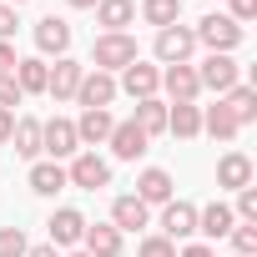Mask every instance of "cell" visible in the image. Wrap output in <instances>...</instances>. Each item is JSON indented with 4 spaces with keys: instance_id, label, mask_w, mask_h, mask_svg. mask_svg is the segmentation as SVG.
Masks as SVG:
<instances>
[{
    "instance_id": "1",
    "label": "cell",
    "mask_w": 257,
    "mask_h": 257,
    "mask_svg": "<svg viewBox=\"0 0 257 257\" xmlns=\"http://www.w3.org/2000/svg\"><path fill=\"white\" fill-rule=\"evenodd\" d=\"M137 61V36H126V31H101L96 46H91V71H106V76H121L126 66Z\"/></svg>"
},
{
    "instance_id": "2",
    "label": "cell",
    "mask_w": 257,
    "mask_h": 257,
    "mask_svg": "<svg viewBox=\"0 0 257 257\" xmlns=\"http://www.w3.org/2000/svg\"><path fill=\"white\" fill-rule=\"evenodd\" d=\"M192 36H197V46H207L212 56H232L237 46H242V26L232 21V16H202L197 26H192Z\"/></svg>"
},
{
    "instance_id": "3",
    "label": "cell",
    "mask_w": 257,
    "mask_h": 257,
    "mask_svg": "<svg viewBox=\"0 0 257 257\" xmlns=\"http://www.w3.org/2000/svg\"><path fill=\"white\" fill-rule=\"evenodd\" d=\"M66 182L81 187V192H101V187H111V162L96 157V152H76L71 167H66Z\"/></svg>"
},
{
    "instance_id": "4",
    "label": "cell",
    "mask_w": 257,
    "mask_h": 257,
    "mask_svg": "<svg viewBox=\"0 0 257 257\" xmlns=\"http://www.w3.org/2000/svg\"><path fill=\"white\" fill-rule=\"evenodd\" d=\"M41 152H46L51 162H71V157L81 152V142H76V121H66V116L41 121Z\"/></svg>"
},
{
    "instance_id": "5",
    "label": "cell",
    "mask_w": 257,
    "mask_h": 257,
    "mask_svg": "<svg viewBox=\"0 0 257 257\" xmlns=\"http://www.w3.org/2000/svg\"><path fill=\"white\" fill-rule=\"evenodd\" d=\"M192 51H197L192 26H167V31H157V61H162V66H192Z\"/></svg>"
},
{
    "instance_id": "6",
    "label": "cell",
    "mask_w": 257,
    "mask_h": 257,
    "mask_svg": "<svg viewBox=\"0 0 257 257\" xmlns=\"http://www.w3.org/2000/svg\"><path fill=\"white\" fill-rule=\"evenodd\" d=\"M197 81H202V91H217V101L242 81V66L232 61V56H207L202 66H197Z\"/></svg>"
},
{
    "instance_id": "7",
    "label": "cell",
    "mask_w": 257,
    "mask_h": 257,
    "mask_svg": "<svg viewBox=\"0 0 257 257\" xmlns=\"http://www.w3.org/2000/svg\"><path fill=\"white\" fill-rule=\"evenodd\" d=\"M116 91H126L132 101H147V96H157V91H162V71H157V66H147V61L137 56L132 66L116 76Z\"/></svg>"
},
{
    "instance_id": "8",
    "label": "cell",
    "mask_w": 257,
    "mask_h": 257,
    "mask_svg": "<svg viewBox=\"0 0 257 257\" xmlns=\"http://www.w3.org/2000/svg\"><path fill=\"white\" fill-rule=\"evenodd\" d=\"M116 96H121V91H116V76H106V71H86V76H81V86H76L81 111H106Z\"/></svg>"
},
{
    "instance_id": "9",
    "label": "cell",
    "mask_w": 257,
    "mask_h": 257,
    "mask_svg": "<svg viewBox=\"0 0 257 257\" xmlns=\"http://www.w3.org/2000/svg\"><path fill=\"white\" fill-rule=\"evenodd\" d=\"M106 147L116 152V162H137V157H147L152 137L142 132L137 121H116V126H111V137H106Z\"/></svg>"
},
{
    "instance_id": "10",
    "label": "cell",
    "mask_w": 257,
    "mask_h": 257,
    "mask_svg": "<svg viewBox=\"0 0 257 257\" xmlns=\"http://www.w3.org/2000/svg\"><path fill=\"white\" fill-rule=\"evenodd\" d=\"M81 76H86V66L71 61V56H61V61L51 66V76H46V96H51V101H76Z\"/></svg>"
},
{
    "instance_id": "11",
    "label": "cell",
    "mask_w": 257,
    "mask_h": 257,
    "mask_svg": "<svg viewBox=\"0 0 257 257\" xmlns=\"http://www.w3.org/2000/svg\"><path fill=\"white\" fill-rule=\"evenodd\" d=\"M192 232H197V207L182 202V197H172V202L162 207V237H167V242H187Z\"/></svg>"
},
{
    "instance_id": "12",
    "label": "cell",
    "mask_w": 257,
    "mask_h": 257,
    "mask_svg": "<svg viewBox=\"0 0 257 257\" xmlns=\"http://www.w3.org/2000/svg\"><path fill=\"white\" fill-rule=\"evenodd\" d=\"M46 227H51V247H56V252H61V247H71V252H76V247H81V237H86V217H81L76 207L51 212V222H46Z\"/></svg>"
},
{
    "instance_id": "13",
    "label": "cell",
    "mask_w": 257,
    "mask_h": 257,
    "mask_svg": "<svg viewBox=\"0 0 257 257\" xmlns=\"http://www.w3.org/2000/svg\"><path fill=\"white\" fill-rule=\"evenodd\" d=\"M36 51H41V61L46 56H66L71 51V26L61 21V16H46V21H36Z\"/></svg>"
},
{
    "instance_id": "14",
    "label": "cell",
    "mask_w": 257,
    "mask_h": 257,
    "mask_svg": "<svg viewBox=\"0 0 257 257\" xmlns=\"http://www.w3.org/2000/svg\"><path fill=\"white\" fill-rule=\"evenodd\" d=\"M217 187H222V192L252 187V157H247V152H227V157L217 162Z\"/></svg>"
},
{
    "instance_id": "15",
    "label": "cell",
    "mask_w": 257,
    "mask_h": 257,
    "mask_svg": "<svg viewBox=\"0 0 257 257\" xmlns=\"http://www.w3.org/2000/svg\"><path fill=\"white\" fill-rule=\"evenodd\" d=\"M137 202H147V207H167L172 202V172H162V167H147L142 177H137V192H132Z\"/></svg>"
},
{
    "instance_id": "16",
    "label": "cell",
    "mask_w": 257,
    "mask_h": 257,
    "mask_svg": "<svg viewBox=\"0 0 257 257\" xmlns=\"http://www.w3.org/2000/svg\"><path fill=\"white\" fill-rule=\"evenodd\" d=\"M81 252H86V257H121V232H116L111 222H86Z\"/></svg>"
},
{
    "instance_id": "17",
    "label": "cell",
    "mask_w": 257,
    "mask_h": 257,
    "mask_svg": "<svg viewBox=\"0 0 257 257\" xmlns=\"http://www.w3.org/2000/svg\"><path fill=\"white\" fill-rule=\"evenodd\" d=\"M147 222H152V207H147V202H137L132 192L111 202V227H116V232H142Z\"/></svg>"
},
{
    "instance_id": "18",
    "label": "cell",
    "mask_w": 257,
    "mask_h": 257,
    "mask_svg": "<svg viewBox=\"0 0 257 257\" xmlns=\"http://www.w3.org/2000/svg\"><path fill=\"white\" fill-rule=\"evenodd\" d=\"M167 132H172L177 142L202 137V106H197V101H177V106H167Z\"/></svg>"
},
{
    "instance_id": "19",
    "label": "cell",
    "mask_w": 257,
    "mask_h": 257,
    "mask_svg": "<svg viewBox=\"0 0 257 257\" xmlns=\"http://www.w3.org/2000/svg\"><path fill=\"white\" fill-rule=\"evenodd\" d=\"M162 86H167L172 106H177V101H197V96H202V81H197V66H167V71H162Z\"/></svg>"
},
{
    "instance_id": "20",
    "label": "cell",
    "mask_w": 257,
    "mask_h": 257,
    "mask_svg": "<svg viewBox=\"0 0 257 257\" xmlns=\"http://www.w3.org/2000/svg\"><path fill=\"white\" fill-rule=\"evenodd\" d=\"M232 227H237V217H232V207H227V202H207V207H197V232H202V237L222 242Z\"/></svg>"
},
{
    "instance_id": "21",
    "label": "cell",
    "mask_w": 257,
    "mask_h": 257,
    "mask_svg": "<svg viewBox=\"0 0 257 257\" xmlns=\"http://www.w3.org/2000/svg\"><path fill=\"white\" fill-rule=\"evenodd\" d=\"M111 126H116L111 111H81V121H76V142H81V147H101V142L111 137Z\"/></svg>"
},
{
    "instance_id": "22",
    "label": "cell",
    "mask_w": 257,
    "mask_h": 257,
    "mask_svg": "<svg viewBox=\"0 0 257 257\" xmlns=\"http://www.w3.org/2000/svg\"><path fill=\"white\" fill-rule=\"evenodd\" d=\"M132 21H137V0H96V26H106V36L126 31Z\"/></svg>"
},
{
    "instance_id": "23",
    "label": "cell",
    "mask_w": 257,
    "mask_h": 257,
    "mask_svg": "<svg viewBox=\"0 0 257 257\" xmlns=\"http://www.w3.org/2000/svg\"><path fill=\"white\" fill-rule=\"evenodd\" d=\"M61 187H71L61 162H31V192H36V197H56Z\"/></svg>"
},
{
    "instance_id": "24",
    "label": "cell",
    "mask_w": 257,
    "mask_h": 257,
    "mask_svg": "<svg viewBox=\"0 0 257 257\" xmlns=\"http://www.w3.org/2000/svg\"><path fill=\"white\" fill-rule=\"evenodd\" d=\"M202 132H207L212 142H237V132H242V126H237V116L217 101V106H207V111H202Z\"/></svg>"
},
{
    "instance_id": "25",
    "label": "cell",
    "mask_w": 257,
    "mask_h": 257,
    "mask_svg": "<svg viewBox=\"0 0 257 257\" xmlns=\"http://www.w3.org/2000/svg\"><path fill=\"white\" fill-rule=\"evenodd\" d=\"M11 142H16V157H26V162H41V121H36V116H16V132H11Z\"/></svg>"
},
{
    "instance_id": "26",
    "label": "cell",
    "mask_w": 257,
    "mask_h": 257,
    "mask_svg": "<svg viewBox=\"0 0 257 257\" xmlns=\"http://www.w3.org/2000/svg\"><path fill=\"white\" fill-rule=\"evenodd\" d=\"M222 106L237 116V126H252V121H257V91H252L247 81H237V86L222 96Z\"/></svg>"
},
{
    "instance_id": "27",
    "label": "cell",
    "mask_w": 257,
    "mask_h": 257,
    "mask_svg": "<svg viewBox=\"0 0 257 257\" xmlns=\"http://www.w3.org/2000/svg\"><path fill=\"white\" fill-rule=\"evenodd\" d=\"M147 137H167V101L162 96H147V101H137V116H132Z\"/></svg>"
},
{
    "instance_id": "28",
    "label": "cell",
    "mask_w": 257,
    "mask_h": 257,
    "mask_svg": "<svg viewBox=\"0 0 257 257\" xmlns=\"http://www.w3.org/2000/svg\"><path fill=\"white\" fill-rule=\"evenodd\" d=\"M46 76H51V66H46L41 56H26V61H16V86H21V96H36V91H46Z\"/></svg>"
},
{
    "instance_id": "29",
    "label": "cell",
    "mask_w": 257,
    "mask_h": 257,
    "mask_svg": "<svg viewBox=\"0 0 257 257\" xmlns=\"http://www.w3.org/2000/svg\"><path fill=\"white\" fill-rule=\"evenodd\" d=\"M142 21L157 26V31L177 26V21H182V0H142Z\"/></svg>"
},
{
    "instance_id": "30",
    "label": "cell",
    "mask_w": 257,
    "mask_h": 257,
    "mask_svg": "<svg viewBox=\"0 0 257 257\" xmlns=\"http://www.w3.org/2000/svg\"><path fill=\"white\" fill-rule=\"evenodd\" d=\"M227 237H232V257H252L257 252V222H237Z\"/></svg>"
},
{
    "instance_id": "31",
    "label": "cell",
    "mask_w": 257,
    "mask_h": 257,
    "mask_svg": "<svg viewBox=\"0 0 257 257\" xmlns=\"http://www.w3.org/2000/svg\"><path fill=\"white\" fill-rule=\"evenodd\" d=\"M26 232L21 227H0V257H26Z\"/></svg>"
},
{
    "instance_id": "32",
    "label": "cell",
    "mask_w": 257,
    "mask_h": 257,
    "mask_svg": "<svg viewBox=\"0 0 257 257\" xmlns=\"http://www.w3.org/2000/svg\"><path fill=\"white\" fill-rule=\"evenodd\" d=\"M137 257H177V242H167L162 232H152V237H142Z\"/></svg>"
},
{
    "instance_id": "33",
    "label": "cell",
    "mask_w": 257,
    "mask_h": 257,
    "mask_svg": "<svg viewBox=\"0 0 257 257\" xmlns=\"http://www.w3.org/2000/svg\"><path fill=\"white\" fill-rule=\"evenodd\" d=\"M232 217H237V222H257V187H242V192H237Z\"/></svg>"
},
{
    "instance_id": "34",
    "label": "cell",
    "mask_w": 257,
    "mask_h": 257,
    "mask_svg": "<svg viewBox=\"0 0 257 257\" xmlns=\"http://www.w3.org/2000/svg\"><path fill=\"white\" fill-rule=\"evenodd\" d=\"M26 96H21V86H16V71H6V76H0V106H6V111H16Z\"/></svg>"
},
{
    "instance_id": "35",
    "label": "cell",
    "mask_w": 257,
    "mask_h": 257,
    "mask_svg": "<svg viewBox=\"0 0 257 257\" xmlns=\"http://www.w3.org/2000/svg\"><path fill=\"white\" fill-rule=\"evenodd\" d=\"M227 16H232L237 26H247V21L257 16V0H232V11H227Z\"/></svg>"
},
{
    "instance_id": "36",
    "label": "cell",
    "mask_w": 257,
    "mask_h": 257,
    "mask_svg": "<svg viewBox=\"0 0 257 257\" xmlns=\"http://www.w3.org/2000/svg\"><path fill=\"white\" fill-rule=\"evenodd\" d=\"M16 26H21V21H16V11H11V6H0V41H11V36H16Z\"/></svg>"
},
{
    "instance_id": "37",
    "label": "cell",
    "mask_w": 257,
    "mask_h": 257,
    "mask_svg": "<svg viewBox=\"0 0 257 257\" xmlns=\"http://www.w3.org/2000/svg\"><path fill=\"white\" fill-rule=\"evenodd\" d=\"M16 61H21V56H16V46H11V41H0V76L16 71Z\"/></svg>"
},
{
    "instance_id": "38",
    "label": "cell",
    "mask_w": 257,
    "mask_h": 257,
    "mask_svg": "<svg viewBox=\"0 0 257 257\" xmlns=\"http://www.w3.org/2000/svg\"><path fill=\"white\" fill-rule=\"evenodd\" d=\"M11 132H16V111L0 106V142H11Z\"/></svg>"
},
{
    "instance_id": "39",
    "label": "cell",
    "mask_w": 257,
    "mask_h": 257,
    "mask_svg": "<svg viewBox=\"0 0 257 257\" xmlns=\"http://www.w3.org/2000/svg\"><path fill=\"white\" fill-rule=\"evenodd\" d=\"M177 257H217V252H212V247H207V242H192V247H182V252H177Z\"/></svg>"
},
{
    "instance_id": "40",
    "label": "cell",
    "mask_w": 257,
    "mask_h": 257,
    "mask_svg": "<svg viewBox=\"0 0 257 257\" xmlns=\"http://www.w3.org/2000/svg\"><path fill=\"white\" fill-rule=\"evenodd\" d=\"M26 257H61V252H56L51 242H41V247H26Z\"/></svg>"
},
{
    "instance_id": "41",
    "label": "cell",
    "mask_w": 257,
    "mask_h": 257,
    "mask_svg": "<svg viewBox=\"0 0 257 257\" xmlns=\"http://www.w3.org/2000/svg\"><path fill=\"white\" fill-rule=\"evenodd\" d=\"M66 6H76V11H96V0H66Z\"/></svg>"
},
{
    "instance_id": "42",
    "label": "cell",
    "mask_w": 257,
    "mask_h": 257,
    "mask_svg": "<svg viewBox=\"0 0 257 257\" xmlns=\"http://www.w3.org/2000/svg\"><path fill=\"white\" fill-rule=\"evenodd\" d=\"M6 6H11V11H21V6H31V0H6Z\"/></svg>"
},
{
    "instance_id": "43",
    "label": "cell",
    "mask_w": 257,
    "mask_h": 257,
    "mask_svg": "<svg viewBox=\"0 0 257 257\" xmlns=\"http://www.w3.org/2000/svg\"><path fill=\"white\" fill-rule=\"evenodd\" d=\"M66 257H86V252H81V247H76V252H66Z\"/></svg>"
}]
</instances>
